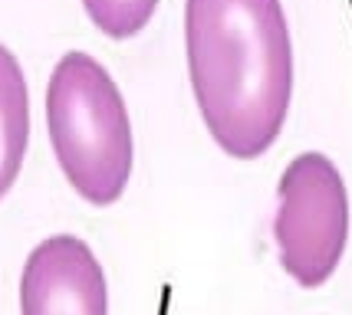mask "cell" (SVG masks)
Returning a JSON list of instances; mask_svg holds the SVG:
<instances>
[{
	"label": "cell",
	"mask_w": 352,
	"mask_h": 315,
	"mask_svg": "<svg viewBox=\"0 0 352 315\" xmlns=\"http://www.w3.org/2000/svg\"><path fill=\"white\" fill-rule=\"evenodd\" d=\"M30 145V92L20 60L0 43V200L10 194Z\"/></svg>",
	"instance_id": "cell-5"
},
{
	"label": "cell",
	"mask_w": 352,
	"mask_h": 315,
	"mask_svg": "<svg viewBox=\"0 0 352 315\" xmlns=\"http://www.w3.org/2000/svg\"><path fill=\"white\" fill-rule=\"evenodd\" d=\"M82 10L92 27L109 40H132L148 27L158 10V0H82Z\"/></svg>",
	"instance_id": "cell-6"
},
{
	"label": "cell",
	"mask_w": 352,
	"mask_h": 315,
	"mask_svg": "<svg viewBox=\"0 0 352 315\" xmlns=\"http://www.w3.org/2000/svg\"><path fill=\"white\" fill-rule=\"evenodd\" d=\"M46 132L63 178L92 207H112L125 194L135 165L132 119L102 62L63 53L46 82Z\"/></svg>",
	"instance_id": "cell-2"
},
{
	"label": "cell",
	"mask_w": 352,
	"mask_h": 315,
	"mask_svg": "<svg viewBox=\"0 0 352 315\" xmlns=\"http://www.w3.org/2000/svg\"><path fill=\"white\" fill-rule=\"evenodd\" d=\"M20 315H109V285L92 246L73 233L36 243L20 272Z\"/></svg>",
	"instance_id": "cell-4"
},
{
	"label": "cell",
	"mask_w": 352,
	"mask_h": 315,
	"mask_svg": "<svg viewBox=\"0 0 352 315\" xmlns=\"http://www.w3.org/2000/svg\"><path fill=\"white\" fill-rule=\"evenodd\" d=\"M188 79L204 128L237 161L261 158L283 132L293 46L280 0H184Z\"/></svg>",
	"instance_id": "cell-1"
},
{
	"label": "cell",
	"mask_w": 352,
	"mask_h": 315,
	"mask_svg": "<svg viewBox=\"0 0 352 315\" xmlns=\"http://www.w3.org/2000/svg\"><path fill=\"white\" fill-rule=\"evenodd\" d=\"M274 237L280 263L303 289L336 272L349 240V194L339 167L320 154H296L276 187Z\"/></svg>",
	"instance_id": "cell-3"
}]
</instances>
